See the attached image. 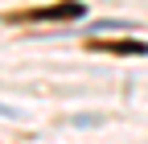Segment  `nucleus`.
<instances>
[{
	"mask_svg": "<svg viewBox=\"0 0 148 144\" xmlns=\"http://www.w3.org/2000/svg\"><path fill=\"white\" fill-rule=\"evenodd\" d=\"M33 21H74V16H82V4H53V8H37V12H29Z\"/></svg>",
	"mask_w": 148,
	"mask_h": 144,
	"instance_id": "f257e3e1",
	"label": "nucleus"
},
{
	"mask_svg": "<svg viewBox=\"0 0 148 144\" xmlns=\"http://www.w3.org/2000/svg\"><path fill=\"white\" fill-rule=\"evenodd\" d=\"M103 49H111V53H148L144 41H107Z\"/></svg>",
	"mask_w": 148,
	"mask_h": 144,
	"instance_id": "f03ea898",
	"label": "nucleus"
}]
</instances>
